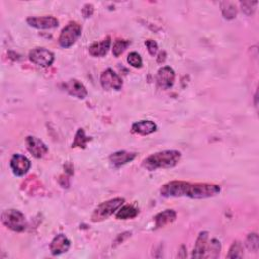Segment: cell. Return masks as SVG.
I'll return each mask as SVG.
<instances>
[{
  "label": "cell",
  "mask_w": 259,
  "mask_h": 259,
  "mask_svg": "<svg viewBox=\"0 0 259 259\" xmlns=\"http://www.w3.org/2000/svg\"><path fill=\"white\" fill-rule=\"evenodd\" d=\"M257 4V1H254V2H251V1H244V2H241V5H242V10L250 15L254 12L255 10V5Z\"/></svg>",
  "instance_id": "obj_27"
},
{
  "label": "cell",
  "mask_w": 259,
  "mask_h": 259,
  "mask_svg": "<svg viewBox=\"0 0 259 259\" xmlns=\"http://www.w3.org/2000/svg\"><path fill=\"white\" fill-rule=\"evenodd\" d=\"M130 46V42L128 41H116L113 45L112 53L115 57H118L121 54L125 52V50Z\"/></svg>",
  "instance_id": "obj_26"
},
{
  "label": "cell",
  "mask_w": 259,
  "mask_h": 259,
  "mask_svg": "<svg viewBox=\"0 0 259 259\" xmlns=\"http://www.w3.org/2000/svg\"><path fill=\"white\" fill-rule=\"evenodd\" d=\"M209 241V233L203 231L198 235L192 252V258H204Z\"/></svg>",
  "instance_id": "obj_15"
},
{
  "label": "cell",
  "mask_w": 259,
  "mask_h": 259,
  "mask_svg": "<svg viewBox=\"0 0 259 259\" xmlns=\"http://www.w3.org/2000/svg\"><path fill=\"white\" fill-rule=\"evenodd\" d=\"M246 247L249 251L252 252H256L258 251V247H259V238L258 235L256 233H252L249 234L247 239H246Z\"/></svg>",
  "instance_id": "obj_24"
},
{
  "label": "cell",
  "mask_w": 259,
  "mask_h": 259,
  "mask_svg": "<svg viewBox=\"0 0 259 259\" xmlns=\"http://www.w3.org/2000/svg\"><path fill=\"white\" fill-rule=\"evenodd\" d=\"M30 61L41 67H49L53 64L55 56L54 54L45 48H36L29 54Z\"/></svg>",
  "instance_id": "obj_6"
},
{
  "label": "cell",
  "mask_w": 259,
  "mask_h": 259,
  "mask_svg": "<svg viewBox=\"0 0 259 259\" xmlns=\"http://www.w3.org/2000/svg\"><path fill=\"white\" fill-rule=\"evenodd\" d=\"M82 27L76 22H70L61 32L59 36V45L62 48H70L73 46L77 39L81 37Z\"/></svg>",
  "instance_id": "obj_5"
},
{
  "label": "cell",
  "mask_w": 259,
  "mask_h": 259,
  "mask_svg": "<svg viewBox=\"0 0 259 259\" xmlns=\"http://www.w3.org/2000/svg\"><path fill=\"white\" fill-rule=\"evenodd\" d=\"M221 188L213 184H190L182 181L169 182L162 186L160 193L164 197L188 196L190 198H208L220 193Z\"/></svg>",
  "instance_id": "obj_1"
},
{
  "label": "cell",
  "mask_w": 259,
  "mask_h": 259,
  "mask_svg": "<svg viewBox=\"0 0 259 259\" xmlns=\"http://www.w3.org/2000/svg\"><path fill=\"white\" fill-rule=\"evenodd\" d=\"M145 46L147 47L148 49V52L151 56H155L158 52V45L155 41H153V39H147V41L145 42Z\"/></svg>",
  "instance_id": "obj_28"
},
{
  "label": "cell",
  "mask_w": 259,
  "mask_h": 259,
  "mask_svg": "<svg viewBox=\"0 0 259 259\" xmlns=\"http://www.w3.org/2000/svg\"><path fill=\"white\" fill-rule=\"evenodd\" d=\"M221 10L223 12V15L228 18V19H232L234 17H236L237 15V8L235 6L234 3L232 2H222L221 3Z\"/></svg>",
  "instance_id": "obj_22"
},
{
  "label": "cell",
  "mask_w": 259,
  "mask_h": 259,
  "mask_svg": "<svg viewBox=\"0 0 259 259\" xmlns=\"http://www.w3.org/2000/svg\"><path fill=\"white\" fill-rule=\"evenodd\" d=\"M69 248H70L69 239L63 234L57 235L53 239V241L51 242L50 245V250L53 255H60L62 253H65L69 250Z\"/></svg>",
  "instance_id": "obj_12"
},
{
  "label": "cell",
  "mask_w": 259,
  "mask_h": 259,
  "mask_svg": "<svg viewBox=\"0 0 259 259\" xmlns=\"http://www.w3.org/2000/svg\"><path fill=\"white\" fill-rule=\"evenodd\" d=\"M64 89L70 95L80 99H84L88 94L86 87L80 81L76 80V79H71V80L64 83Z\"/></svg>",
  "instance_id": "obj_14"
},
{
  "label": "cell",
  "mask_w": 259,
  "mask_h": 259,
  "mask_svg": "<svg viewBox=\"0 0 259 259\" xmlns=\"http://www.w3.org/2000/svg\"><path fill=\"white\" fill-rule=\"evenodd\" d=\"M10 167L14 175L24 176L31 168V161L24 155L15 154L10 160Z\"/></svg>",
  "instance_id": "obj_10"
},
{
  "label": "cell",
  "mask_w": 259,
  "mask_h": 259,
  "mask_svg": "<svg viewBox=\"0 0 259 259\" xmlns=\"http://www.w3.org/2000/svg\"><path fill=\"white\" fill-rule=\"evenodd\" d=\"M176 219V213L173 210H165L159 213L155 217V226L157 229L163 228L171 223H173Z\"/></svg>",
  "instance_id": "obj_17"
},
{
  "label": "cell",
  "mask_w": 259,
  "mask_h": 259,
  "mask_svg": "<svg viewBox=\"0 0 259 259\" xmlns=\"http://www.w3.org/2000/svg\"><path fill=\"white\" fill-rule=\"evenodd\" d=\"M111 47V37H107L104 41L93 43L89 47V54L93 57H104Z\"/></svg>",
  "instance_id": "obj_18"
},
{
  "label": "cell",
  "mask_w": 259,
  "mask_h": 259,
  "mask_svg": "<svg viewBox=\"0 0 259 259\" xmlns=\"http://www.w3.org/2000/svg\"><path fill=\"white\" fill-rule=\"evenodd\" d=\"M128 63L135 67V68H141L143 65V61L141 56L139 55L137 52H132L128 56Z\"/></svg>",
  "instance_id": "obj_25"
},
{
  "label": "cell",
  "mask_w": 259,
  "mask_h": 259,
  "mask_svg": "<svg viewBox=\"0 0 259 259\" xmlns=\"http://www.w3.org/2000/svg\"><path fill=\"white\" fill-rule=\"evenodd\" d=\"M26 144L28 151L37 159L43 158L49 151L47 145L42 140H39L38 138L34 136L27 137Z\"/></svg>",
  "instance_id": "obj_8"
},
{
  "label": "cell",
  "mask_w": 259,
  "mask_h": 259,
  "mask_svg": "<svg viewBox=\"0 0 259 259\" xmlns=\"http://www.w3.org/2000/svg\"><path fill=\"white\" fill-rule=\"evenodd\" d=\"M182 158V153L176 150H165L155 153L143 160L142 166L149 170L154 171L158 168H172Z\"/></svg>",
  "instance_id": "obj_2"
},
{
  "label": "cell",
  "mask_w": 259,
  "mask_h": 259,
  "mask_svg": "<svg viewBox=\"0 0 259 259\" xmlns=\"http://www.w3.org/2000/svg\"><path fill=\"white\" fill-rule=\"evenodd\" d=\"M125 203V200L122 197H115L112 198V200L107 201L99 206L93 211L91 215V221L93 223H98L102 222L106 219H108L110 216L113 215L115 211H117L119 208H121Z\"/></svg>",
  "instance_id": "obj_3"
},
{
  "label": "cell",
  "mask_w": 259,
  "mask_h": 259,
  "mask_svg": "<svg viewBox=\"0 0 259 259\" xmlns=\"http://www.w3.org/2000/svg\"><path fill=\"white\" fill-rule=\"evenodd\" d=\"M137 157V153L128 151H118L110 156V162L113 167H121L129 162H132Z\"/></svg>",
  "instance_id": "obj_13"
},
{
  "label": "cell",
  "mask_w": 259,
  "mask_h": 259,
  "mask_svg": "<svg viewBox=\"0 0 259 259\" xmlns=\"http://www.w3.org/2000/svg\"><path fill=\"white\" fill-rule=\"evenodd\" d=\"M27 23L31 27L38 30H48V29L57 28L59 26V21L54 16H41V17L31 16L27 18Z\"/></svg>",
  "instance_id": "obj_11"
},
{
  "label": "cell",
  "mask_w": 259,
  "mask_h": 259,
  "mask_svg": "<svg viewBox=\"0 0 259 259\" xmlns=\"http://www.w3.org/2000/svg\"><path fill=\"white\" fill-rule=\"evenodd\" d=\"M228 258H242L243 257V245L241 242L235 241L230 247Z\"/></svg>",
  "instance_id": "obj_23"
},
{
  "label": "cell",
  "mask_w": 259,
  "mask_h": 259,
  "mask_svg": "<svg viewBox=\"0 0 259 259\" xmlns=\"http://www.w3.org/2000/svg\"><path fill=\"white\" fill-rule=\"evenodd\" d=\"M90 140H91V139L85 135L84 130L83 129H79L77 131V133H76L74 142L72 143V148L79 147V148L85 149L86 145H87V142L90 141Z\"/></svg>",
  "instance_id": "obj_21"
},
{
  "label": "cell",
  "mask_w": 259,
  "mask_h": 259,
  "mask_svg": "<svg viewBox=\"0 0 259 259\" xmlns=\"http://www.w3.org/2000/svg\"><path fill=\"white\" fill-rule=\"evenodd\" d=\"M157 131V125L152 121H141L133 124L132 132L138 135H150Z\"/></svg>",
  "instance_id": "obj_16"
},
{
  "label": "cell",
  "mask_w": 259,
  "mask_h": 259,
  "mask_svg": "<svg viewBox=\"0 0 259 259\" xmlns=\"http://www.w3.org/2000/svg\"><path fill=\"white\" fill-rule=\"evenodd\" d=\"M175 80L174 70L169 66H164L158 70L156 81L158 86L162 89H169L173 86Z\"/></svg>",
  "instance_id": "obj_9"
},
{
  "label": "cell",
  "mask_w": 259,
  "mask_h": 259,
  "mask_svg": "<svg viewBox=\"0 0 259 259\" xmlns=\"http://www.w3.org/2000/svg\"><path fill=\"white\" fill-rule=\"evenodd\" d=\"M139 211L132 205H126L118 209L116 213V219L118 220H128V219H133L137 217Z\"/></svg>",
  "instance_id": "obj_19"
},
{
  "label": "cell",
  "mask_w": 259,
  "mask_h": 259,
  "mask_svg": "<svg viewBox=\"0 0 259 259\" xmlns=\"http://www.w3.org/2000/svg\"><path fill=\"white\" fill-rule=\"evenodd\" d=\"M101 84L106 90H121L123 87V80L112 69L109 68L101 75Z\"/></svg>",
  "instance_id": "obj_7"
},
{
  "label": "cell",
  "mask_w": 259,
  "mask_h": 259,
  "mask_svg": "<svg viewBox=\"0 0 259 259\" xmlns=\"http://www.w3.org/2000/svg\"><path fill=\"white\" fill-rule=\"evenodd\" d=\"M1 221L4 226L14 232H23L27 228L25 215L17 210H7L1 215Z\"/></svg>",
  "instance_id": "obj_4"
},
{
  "label": "cell",
  "mask_w": 259,
  "mask_h": 259,
  "mask_svg": "<svg viewBox=\"0 0 259 259\" xmlns=\"http://www.w3.org/2000/svg\"><path fill=\"white\" fill-rule=\"evenodd\" d=\"M221 251V244L220 241L217 239H212L211 241H208L206 253L204 258H217Z\"/></svg>",
  "instance_id": "obj_20"
},
{
  "label": "cell",
  "mask_w": 259,
  "mask_h": 259,
  "mask_svg": "<svg viewBox=\"0 0 259 259\" xmlns=\"http://www.w3.org/2000/svg\"><path fill=\"white\" fill-rule=\"evenodd\" d=\"M82 13H83L84 17H90L93 13V6L91 4L84 5V7L82 9Z\"/></svg>",
  "instance_id": "obj_29"
}]
</instances>
